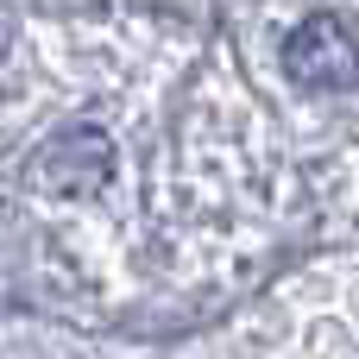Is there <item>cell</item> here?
Segmentation results:
<instances>
[{
    "label": "cell",
    "instance_id": "6da1fadb",
    "mask_svg": "<svg viewBox=\"0 0 359 359\" xmlns=\"http://www.w3.org/2000/svg\"><path fill=\"white\" fill-rule=\"evenodd\" d=\"M114 177V139L101 126H63L44 139V151L32 158V183L44 196H95Z\"/></svg>",
    "mask_w": 359,
    "mask_h": 359
},
{
    "label": "cell",
    "instance_id": "7a4b0ae2",
    "mask_svg": "<svg viewBox=\"0 0 359 359\" xmlns=\"http://www.w3.org/2000/svg\"><path fill=\"white\" fill-rule=\"evenodd\" d=\"M284 69L316 88V95H334V88H353L359 82V44L341 19H303L284 44Z\"/></svg>",
    "mask_w": 359,
    "mask_h": 359
}]
</instances>
